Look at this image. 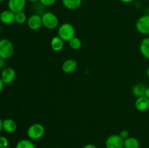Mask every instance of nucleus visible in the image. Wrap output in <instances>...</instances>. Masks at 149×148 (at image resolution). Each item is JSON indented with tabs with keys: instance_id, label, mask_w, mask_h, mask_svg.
Wrapping results in <instances>:
<instances>
[{
	"instance_id": "obj_1",
	"label": "nucleus",
	"mask_w": 149,
	"mask_h": 148,
	"mask_svg": "<svg viewBox=\"0 0 149 148\" xmlns=\"http://www.w3.org/2000/svg\"><path fill=\"white\" fill-rule=\"evenodd\" d=\"M58 36L62 39L63 41H69L71 39L75 36L76 30L74 26L71 23H63L58 28Z\"/></svg>"
},
{
	"instance_id": "obj_2",
	"label": "nucleus",
	"mask_w": 149,
	"mask_h": 148,
	"mask_svg": "<svg viewBox=\"0 0 149 148\" xmlns=\"http://www.w3.org/2000/svg\"><path fill=\"white\" fill-rule=\"evenodd\" d=\"M42 26L49 30L57 28L59 25V19L58 16L51 12H45L42 15Z\"/></svg>"
},
{
	"instance_id": "obj_3",
	"label": "nucleus",
	"mask_w": 149,
	"mask_h": 148,
	"mask_svg": "<svg viewBox=\"0 0 149 148\" xmlns=\"http://www.w3.org/2000/svg\"><path fill=\"white\" fill-rule=\"evenodd\" d=\"M15 48L13 44L7 39L0 40V57L4 59H9L13 55Z\"/></svg>"
},
{
	"instance_id": "obj_4",
	"label": "nucleus",
	"mask_w": 149,
	"mask_h": 148,
	"mask_svg": "<svg viewBox=\"0 0 149 148\" xmlns=\"http://www.w3.org/2000/svg\"><path fill=\"white\" fill-rule=\"evenodd\" d=\"M45 127L40 123H33L31 125L27 130V136L31 140H38L44 136Z\"/></svg>"
},
{
	"instance_id": "obj_5",
	"label": "nucleus",
	"mask_w": 149,
	"mask_h": 148,
	"mask_svg": "<svg viewBox=\"0 0 149 148\" xmlns=\"http://www.w3.org/2000/svg\"><path fill=\"white\" fill-rule=\"evenodd\" d=\"M135 28L141 34L149 35V14L141 16L137 20Z\"/></svg>"
},
{
	"instance_id": "obj_6",
	"label": "nucleus",
	"mask_w": 149,
	"mask_h": 148,
	"mask_svg": "<svg viewBox=\"0 0 149 148\" xmlns=\"http://www.w3.org/2000/svg\"><path fill=\"white\" fill-rule=\"evenodd\" d=\"M106 148H124V139L119 134H112L106 140Z\"/></svg>"
},
{
	"instance_id": "obj_7",
	"label": "nucleus",
	"mask_w": 149,
	"mask_h": 148,
	"mask_svg": "<svg viewBox=\"0 0 149 148\" xmlns=\"http://www.w3.org/2000/svg\"><path fill=\"white\" fill-rule=\"evenodd\" d=\"M16 77L15 71L13 68L7 67L1 72L0 78L4 84H10L15 81Z\"/></svg>"
},
{
	"instance_id": "obj_8",
	"label": "nucleus",
	"mask_w": 149,
	"mask_h": 148,
	"mask_svg": "<svg viewBox=\"0 0 149 148\" xmlns=\"http://www.w3.org/2000/svg\"><path fill=\"white\" fill-rule=\"evenodd\" d=\"M27 26L31 30H37L41 28L42 26V16L38 14H33L28 18Z\"/></svg>"
},
{
	"instance_id": "obj_9",
	"label": "nucleus",
	"mask_w": 149,
	"mask_h": 148,
	"mask_svg": "<svg viewBox=\"0 0 149 148\" xmlns=\"http://www.w3.org/2000/svg\"><path fill=\"white\" fill-rule=\"evenodd\" d=\"M27 0H8L7 7L10 10L14 13L22 12L26 5Z\"/></svg>"
},
{
	"instance_id": "obj_10",
	"label": "nucleus",
	"mask_w": 149,
	"mask_h": 148,
	"mask_svg": "<svg viewBox=\"0 0 149 148\" xmlns=\"http://www.w3.org/2000/svg\"><path fill=\"white\" fill-rule=\"evenodd\" d=\"M15 20V13L12 12L11 10H5L1 12L0 14V21L5 25L13 24Z\"/></svg>"
},
{
	"instance_id": "obj_11",
	"label": "nucleus",
	"mask_w": 149,
	"mask_h": 148,
	"mask_svg": "<svg viewBox=\"0 0 149 148\" xmlns=\"http://www.w3.org/2000/svg\"><path fill=\"white\" fill-rule=\"evenodd\" d=\"M135 108L140 112L146 111L149 108V99L145 95L138 97L135 102Z\"/></svg>"
},
{
	"instance_id": "obj_12",
	"label": "nucleus",
	"mask_w": 149,
	"mask_h": 148,
	"mask_svg": "<svg viewBox=\"0 0 149 148\" xmlns=\"http://www.w3.org/2000/svg\"><path fill=\"white\" fill-rule=\"evenodd\" d=\"M77 68V60L74 59H68L63 62L62 65V70L65 73H73Z\"/></svg>"
},
{
	"instance_id": "obj_13",
	"label": "nucleus",
	"mask_w": 149,
	"mask_h": 148,
	"mask_svg": "<svg viewBox=\"0 0 149 148\" xmlns=\"http://www.w3.org/2000/svg\"><path fill=\"white\" fill-rule=\"evenodd\" d=\"M17 125L14 120L7 118L3 120V130L7 133H13L17 130Z\"/></svg>"
},
{
	"instance_id": "obj_14",
	"label": "nucleus",
	"mask_w": 149,
	"mask_h": 148,
	"mask_svg": "<svg viewBox=\"0 0 149 148\" xmlns=\"http://www.w3.org/2000/svg\"><path fill=\"white\" fill-rule=\"evenodd\" d=\"M82 0H62V4L66 9L74 10L79 9L81 5Z\"/></svg>"
},
{
	"instance_id": "obj_15",
	"label": "nucleus",
	"mask_w": 149,
	"mask_h": 148,
	"mask_svg": "<svg viewBox=\"0 0 149 148\" xmlns=\"http://www.w3.org/2000/svg\"><path fill=\"white\" fill-rule=\"evenodd\" d=\"M140 51L143 56L149 59V36L143 39L140 44Z\"/></svg>"
},
{
	"instance_id": "obj_16",
	"label": "nucleus",
	"mask_w": 149,
	"mask_h": 148,
	"mask_svg": "<svg viewBox=\"0 0 149 148\" xmlns=\"http://www.w3.org/2000/svg\"><path fill=\"white\" fill-rule=\"evenodd\" d=\"M64 41L58 36H54L51 40V47L55 52H60L63 49Z\"/></svg>"
},
{
	"instance_id": "obj_17",
	"label": "nucleus",
	"mask_w": 149,
	"mask_h": 148,
	"mask_svg": "<svg viewBox=\"0 0 149 148\" xmlns=\"http://www.w3.org/2000/svg\"><path fill=\"white\" fill-rule=\"evenodd\" d=\"M124 148H140V142L138 139L129 136L124 140Z\"/></svg>"
},
{
	"instance_id": "obj_18",
	"label": "nucleus",
	"mask_w": 149,
	"mask_h": 148,
	"mask_svg": "<svg viewBox=\"0 0 149 148\" xmlns=\"http://www.w3.org/2000/svg\"><path fill=\"white\" fill-rule=\"evenodd\" d=\"M147 87L143 84H137L132 87V94L137 98L145 95V91Z\"/></svg>"
},
{
	"instance_id": "obj_19",
	"label": "nucleus",
	"mask_w": 149,
	"mask_h": 148,
	"mask_svg": "<svg viewBox=\"0 0 149 148\" xmlns=\"http://www.w3.org/2000/svg\"><path fill=\"white\" fill-rule=\"evenodd\" d=\"M15 148H36V146L31 139H21L15 145Z\"/></svg>"
},
{
	"instance_id": "obj_20",
	"label": "nucleus",
	"mask_w": 149,
	"mask_h": 148,
	"mask_svg": "<svg viewBox=\"0 0 149 148\" xmlns=\"http://www.w3.org/2000/svg\"><path fill=\"white\" fill-rule=\"evenodd\" d=\"M69 43V46L74 50H78L82 46V43H81V41L79 38L76 37L74 36L72 39L68 41Z\"/></svg>"
},
{
	"instance_id": "obj_21",
	"label": "nucleus",
	"mask_w": 149,
	"mask_h": 148,
	"mask_svg": "<svg viewBox=\"0 0 149 148\" xmlns=\"http://www.w3.org/2000/svg\"><path fill=\"white\" fill-rule=\"evenodd\" d=\"M27 15L23 11L15 13V22L17 23V24H24L25 23L27 22Z\"/></svg>"
},
{
	"instance_id": "obj_22",
	"label": "nucleus",
	"mask_w": 149,
	"mask_h": 148,
	"mask_svg": "<svg viewBox=\"0 0 149 148\" xmlns=\"http://www.w3.org/2000/svg\"><path fill=\"white\" fill-rule=\"evenodd\" d=\"M9 146V141L5 136H0V148H7Z\"/></svg>"
},
{
	"instance_id": "obj_23",
	"label": "nucleus",
	"mask_w": 149,
	"mask_h": 148,
	"mask_svg": "<svg viewBox=\"0 0 149 148\" xmlns=\"http://www.w3.org/2000/svg\"><path fill=\"white\" fill-rule=\"evenodd\" d=\"M39 2L42 6L45 7H49L52 6L56 2V0H39Z\"/></svg>"
},
{
	"instance_id": "obj_24",
	"label": "nucleus",
	"mask_w": 149,
	"mask_h": 148,
	"mask_svg": "<svg viewBox=\"0 0 149 148\" xmlns=\"http://www.w3.org/2000/svg\"><path fill=\"white\" fill-rule=\"evenodd\" d=\"M119 136H120L121 137H122V139L125 140V139H127V138L129 137L130 133H129V132H128V131L122 130V131H121L120 133H119Z\"/></svg>"
},
{
	"instance_id": "obj_25",
	"label": "nucleus",
	"mask_w": 149,
	"mask_h": 148,
	"mask_svg": "<svg viewBox=\"0 0 149 148\" xmlns=\"http://www.w3.org/2000/svg\"><path fill=\"white\" fill-rule=\"evenodd\" d=\"M6 62L5 59L0 57V71H2L3 69L6 68Z\"/></svg>"
},
{
	"instance_id": "obj_26",
	"label": "nucleus",
	"mask_w": 149,
	"mask_h": 148,
	"mask_svg": "<svg viewBox=\"0 0 149 148\" xmlns=\"http://www.w3.org/2000/svg\"><path fill=\"white\" fill-rule=\"evenodd\" d=\"M83 148H97V147L95 146V145H93V144H87V145H84V146L83 147Z\"/></svg>"
},
{
	"instance_id": "obj_27",
	"label": "nucleus",
	"mask_w": 149,
	"mask_h": 148,
	"mask_svg": "<svg viewBox=\"0 0 149 148\" xmlns=\"http://www.w3.org/2000/svg\"><path fill=\"white\" fill-rule=\"evenodd\" d=\"M4 82H3L2 80H1V78H0V92H1V91L3 90V89H4Z\"/></svg>"
},
{
	"instance_id": "obj_28",
	"label": "nucleus",
	"mask_w": 149,
	"mask_h": 148,
	"mask_svg": "<svg viewBox=\"0 0 149 148\" xmlns=\"http://www.w3.org/2000/svg\"><path fill=\"white\" fill-rule=\"evenodd\" d=\"M119 1L122 3H126V4H128V3L132 2L133 0H119Z\"/></svg>"
},
{
	"instance_id": "obj_29",
	"label": "nucleus",
	"mask_w": 149,
	"mask_h": 148,
	"mask_svg": "<svg viewBox=\"0 0 149 148\" xmlns=\"http://www.w3.org/2000/svg\"><path fill=\"white\" fill-rule=\"evenodd\" d=\"M145 96L149 99V87H147L145 91Z\"/></svg>"
},
{
	"instance_id": "obj_30",
	"label": "nucleus",
	"mask_w": 149,
	"mask_h": 148,
	"mask_svg": "<svg viewBox=\"0 0 149 148\" xmlns=\"http://www.w3.org/2000/svg\"><path fill=\"white\" fill-rule=\"evenodd\" d=\"M3 130V120L0 118V133Z\"/></svg>"
},
{
	"instance_id": "obj_31",
	"label": "nucleus",
	"mask_w": 149,
	"mask_h": 148,
	"mask_svg": "<svg viewBox=\"0 0 149 148\" xmlns=\"http://www.w3.org/2000/svg\"><path fill=\"white\" fill-rule=\"evenodd\" d=\"M27 1H31V2H37V1H39V0H27Z\"/></svg>"
},
{
	"instance_id": "obj_32",
	"label": "nucleus",
	"mask_w": 149,
	"mask_h": 148,
	"mask_svg": "<svg viewBox=\"0 0 149 148\" xmlns=\"http://www.w3.org/2000/svg\"><path fill=\"white\" fill-rule=\"evenodd\" d=\"M147 75H148V78H149V66H148V70H147Z\"/></svg>"
},
{
	"instance_id": "obj_33",
	"label": "nucleus",
	"mask_w": 149,
	"mask_h": 148,
	"mask_svg": "<svg viewBox=\"0 0 149 148\" xmlns=\"http://www.w3.org/2000/svg\"><path fill=\"white\" fill-rule=\"evenodd\" d=\"M5 0H0V2H3V1H4Z\"/></svg>"
},
{
	"instance_id": "obj_34",
	"label": "nucleus",
	"mask_w": 149,
	"mask_h": 148,
	"mask_svg": "<svg viewBox=\"0 0 149 148\" xmlns=\"http://www.w3.org/2000/svg\"><path fill=\"white\" fill-rule=\"evenodd\" d=\"M1 27H0V33H1Z\"/></svg>"
},
{
	"instance_id": "obj_35",
	"label": "nucleus",
	"mask_w": 149,
	"mask_h": 148,
	"mask_svg": "<svg viewBox=\"0 0 149 148\" xmlns=\"http://www.w3.org/2000/svg\"><path fill=\"white\" fill-rule=\"evenodd\" d=\"M140 1H146V0H140Z\"/></svg>"
},
{
	"instance_id": "obj_36",
	"label": "nucleus",
	"mask_w": 149,
	"mask_h": 148,
	"mask_svg": "<svg viewBox=\"0 0 149 148\" xmlns=\"http://www.w3.org/2000/svg\"><path fill=\"white\" fill-rule=\"evenodd\" d=\"M54 148H60V147H54Z\"/></svg>"
},
{
	"instance_id": "obj_37",
	"label": "nucleus",
	"mask_w": 149,
	"mask_h": 148,
	"mask_svg": "<svg viewBox=\"0 0 149 148\" xmlns=\"http://www.w3.org/2000/svg\"><path fill=\"white\" fill-rule=\"evenodd\" d=\"M0 14H1V12H0Z\"/></svg>"
}]
</instances>
